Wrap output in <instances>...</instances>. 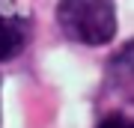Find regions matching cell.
I'll return each mask as SVG.
<instances>
[{"label": "cell", "mask_w": 134, "mask_h": 128, "mask_svg": "<svg viewBox=\"0 0 134 128\" xmlns=\"http://www.w3.org/2000/svg\"><path fill=\"white\" fill-rule=\"evenodd\" d=\"M57 24L72 42L107 45L116 36V6L113 0H60Z\"/></svg>", "instance_id": "1"}, {"label": "cell", "mask_w": 134, "mask_h": 128, "mask_svg": "<svg viewBox=\"0 0 134 128\" xmlns=\"http://www.w3.org/2000/svg\"><path fill=\"white\" fill-rule=\"evenodd\" d=\"M98 128H131V122H128V116H122V113H110V116L101 119Z\"/></svg>", "instance_id": "3"}, {"label": "cell", "mask_w": 134, "mask_h": 128, "mask_svg": "<svg viewBox=\"0 0 134 128\" xmlns=\"http://www.w3.org/2000/svg\"><path fill=\"white\" fill-rule=\"evenodd\" d=\"M27 15L15 3L0 0V60H9L24 51L27 45Z\"/></svg>", "instance_id": "2"}]
</instances>
